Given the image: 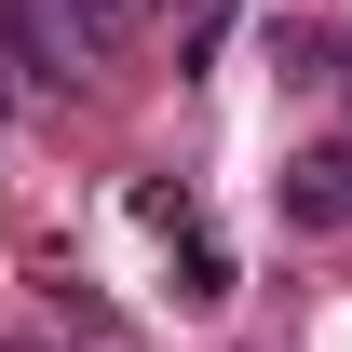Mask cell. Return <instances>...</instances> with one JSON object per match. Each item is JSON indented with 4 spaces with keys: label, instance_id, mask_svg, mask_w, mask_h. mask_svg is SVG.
<instances>
[{
    "label": "cell",
    "instance_id": "1",
    "mask_svg": "<svg viewBox=\"0 0 352 352\" xmlns=\"http://www.w3.org/2000/svg\"><path fill=\"white\" fill-rule=\"evenodd\" d=\"M285 217H298V230H352V149L285 163Z\"/></svg>",
    "mask_w": 352,
    "mask_h": 352
}]
</instances>
